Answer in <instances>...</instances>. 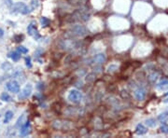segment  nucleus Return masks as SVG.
Here are the masks:
<instances>
[{"instance_id": "obj_1", "label": "nucleus", "mask_w": 168, "mask_h": 138, "mask_svg": "<svg viewBox=\"0 0 168 138\" xmlns=\"http://www.w3.org/2000/svg\"><path fill=\"white\" fill-rule=\"evenodd\" d=\"M59 46L61 47V49L66 50V51H76L77 50H81V43L80 42L76 41L75 39L72 38H65V39H62L59 42Z\"/></svg>"}, {"instance_id": "obj_2", "label": "nucleus", "mask_w": 168, "mask_h": 138, "mask_svg": "<svg viewBox=\"0 0 168 138\" xmlns=\"http://www.w3.org/2000/svg\"><path fill=\"white\" fill-rule=\"evenodd\" d=\"M87 29L85 26L81 25V24H74L68 29V34L71 37H82L87 35Z\"/></svg>"}, {"instance_id": "obj_3", "label": "nucleus", "mask_w": 168, "mask_h": 138, "mask_svg": "<svg viewBox=\"0 0 168 138\" xmlns=\"http://www.w3.org/2000/svg\"><path fill=\"white\" fill-rule=\"evenodd\" d=\"M83 95L82 93L77 90H71L67 95V99H68L73 104H80L82 101Z\"/></svg>"}, {"instance_id": "obj_4", "label": "nucleus", "mask_w": 168, "mask_h": 138, "mask_svg": "<svg viewBox=\"0 0 168 138\" xmlns=\"http://www.w3.org/2000/svg\"><path fill=\"white\" fill-rule=\"evenodd\" d=\"M11 12L13 13H21V14H28L29 11V8L28 6L25 5V3H16L12 6L11 8Z\"/></svg>"}, {"instance_id": "obj_5", "label": "nucleus", "mask_w": 168, "mask_h": 138, "mask_svg": "<svg viewBox=\"0 0 168 138\" xmlns=\"http://www.w3.org/2000/svg\"><path fill=\"white\" fill-rule=\"evenodd\" d=\"M27 33L30 37H32L35 40H39L41 38V35L39 34L38 30L37 29L36 25L34 24H30L27 26Z\"/></svg>"}, {"instance_id": "obj_6", "label": "nucleus", "mask_w": 168, "mask_h": 138, "mask_svg": "<svg viewBox=\"0 0 168 138\" xmlns=\"http://www.w3.org/2000/svg\"><path fill=\"white\" fill-rule=\"evenodd\" d=\"M32 85L31 84H27L25 85V87L22 89V91L19 93L18 95V99L19 100H25L26 98H28L30 95H31V92H32Z\"/></svg>"}, {"instance_id": "obj_7", "label": "nucleus", "mask_w": 168, "mask_h": 138, "mask_svg": "<svg viewBox=\"0 0 168 138\" xmlns=\"http://www.w3.org/2000/svg\"><path fill=\"white\" fill-rule=\"evenodd\" d=\"M6 88L8 89V91H9L10 92H13V93H18L20 91L19 83L13 79L6 83Z\"/></svg>"}, {"instance_id": "obj_8", "label": "nucleus", "mask_w": 168, "mask_h": 138, "mask_svg": "<svg viewBox=\"0 0 168 138\" xmlns=\"http://www.w3.org/2000/svg\"><path fill=\"white\" fill-rule=\"evenodd\" d=\"M20 134L21 136H26L29 132H30V122L29 121H25V123L22 124L20 127Z\"/></svg>"}, {"instance_id": "obj_9", "label": "nucleus", "mask_w": 168, "mask_h": 138, "mask_svg": "<svg viewBox=\"0 0 168 138\" xmlns=\"http://www.w3.org/2000/svg\"><path fill=\"white\" fill-rule=\"evenodd\" d=\"M105 61H106V55L103 53L96 54L92 59V63H95V65H101V63H103Z\"/></svg>"}, {"instance_id": "obj_10", "label": "nucleus", "mask_w": 168, "mask_h": 138, "mask_svg": "<svg viewBox=\"0 0 168 138\" xmlns=\"http://www.w3.org/2000/svg\"><path fill=\"white\" fill-rule=\"evenodd\" d=\"M8 56L13 62H18L20 60V58H21V53L18 50L17 51H10V52H8Z\"/></svg>"}, {"instance_id": "obj_11", "label": "nucleus", "mask_w": 168, "mask_h": 138, "mask_svg": "<svg viewBox=\"0 0 168 138\" xmlns=\"http://www.w3.org/2000/svg\"><path fill=\"white\" fill-rule=\"evenodd\" d=\"M39 6V2L38 0H32L30 2L29 6H28V8H29V11H33V10H35L36 8H38Z\"/></svg>"}, {"instance_id": "obj_12", "label": "nucleus", "mask_w": 168, "mask_h": 138, "mask_svg": "<svg viewBox=\"0 0 168 138\" xmlns=\"http://www.w3.org/2000/svg\"><path fill=\"white\" fill-rule=\"evenodd\" d=\"M13 118V112L12 111H7L5 114V118H4V123H8L11 119Z\"/></svg>"}, {"instance_id": "obj_13", "label": "nucleus", "mask_w": 168, "mask_h": 138, "mask_svg": "<svg viewBox=\"0 0 168 138\" xmlns=\"http://www.w3.org/2000/svg\"><path fill=\"white\" fill-rule=\"evenodd\" d=\"M134 96H136L138 100H142L145 97V92H144L143 90L138 89V90H137L136 91H134Z\"/></svg>"}, {"instance_id": "obj_14", "label": "nucleus", "mask_w": 168, "mask_h": 138, "mask_svg": "<svg viewBox=\"0 0 168 138\" xmlns=\"http://www.w3.org/2000/svg\"><path fill=\"white\" fill-rule=\"evenodd\" d=\"M40 24H41V26L42 27H47V26H49L50 25V20L48 19V18H46V17H41L40 18Z\"/></svg>"}, {"instance_id": "obj_15", "label": "nucleus", "mask_w": 168, "mask_h": 138, "mask_svg": "<svg viewBox=\"0 0 168 138\" xmlns=\"http://www.w3.org/2000/svg\"><path fill=\"white\" fill-rule=\"evenodd\" d=\"M1 68H2V70H4V71H9V70L12 69V65H11V63H8V62H5V63H2Z\"/></svg>"}, {"instance_id": "obj_16", "label": "nucleus", "mask_w": 168, "mask_h": 138, "mask_svg": "<svg viewBox=\"0 0 168 138\" xmlns=\"http://www.w3.org/2000/svg\"><path fill=\"white\" fill-rule=\"evenodd\" d=\"M0 98H1V100L4 101V102H10L11 100H12L10 97V95L8 92H3L1 94V96H0Z\"/></svg>"}, {"instance_id": "obj_17", "label": "nucleus", "mask_w": 168, "mask_h": 138, "mask_svg": "<svg viewBox=\"0 0 168 138\" xmlns=\"http://www.w3.org/2000/svg\"><path fill=\"white\" fill-rule=\"evenodd\" d=\"M24 120H25V115H21V117H20V118L18 119V120H17V122H16V127H20L24 124Z\"/></svg>"}, {"instance_id": "obj_18", "label": "nucleus", "mask_w": 168, "mask_h": 138, "mask_svg": "<svg viewBox=\"0 0 168 138\" xmlns=\"http://www.w3.org/2000/svg\"><path fill=\"white\" fill-rule=\"evenodd\" d=\"M17 50L20 52V53H22V54H26L28 52V50L25 47H24V46H19L17 48Z\"/></svg>"}, {"instance_id": "obj_19", "label": "nucleus", "mask_w": 168, "mask_h": 138, "mask_svg": "<svg viewBox=\"0 0 168 138\" xmlns=\"http://www.w3.org/2000/svg\"><path fill=\"white\" fill-rule=\"evenodd\" d=\"M137 133L138 134H143L146 133V128H144L143 125H138L137 128Z\"/></svg>"}, {"instance_id": "obj_20", "label": "nucleus", "mask_w": 168, "mask_h": 138, "mask_svg": "<svg viewBox=\"0 0 168 138\" xmlns=\"http://www.w3.org/2000/svg\"><path fill=\"white\" fill-rule=\"evenodd\" d=\"M25 66L28 67V68H31L32 67V63H31V58L29 56L25 57Z\"/></svg>"}, {"instance_id": "obj_21", "label": "nucleus", "mask_w": 168, "mask_h": 138, "mask_svg": "<svg viewBox=\"0 0 168 138\" xmlns=\"http://www.w3.org/2000/svg\"><path fill=\"white\" fill-rule=\"evenodd\" d=\"M21 39H24V36L17 35V36H15V37H14V40H15V42H21V41H22Z\"/></svg>"}, {"instance_id": "obj_22", "label": "nucleus", "mask_w": 168, "mask_h": 138, "mask_svg": "<svg viewBox=\"0 0 168 138\" xmlns=\"http://www.w3.org/2000/svg\"><path fill=\"white\" fill-rule=\"evenodd\" d=\"M113 69H117V66H114V65H111V66H108L107 71H108V72H112V71H114Z\"/></svg>"}, {"instance_id": "obj_23", "label": "nucleus", "mask_w": 168, "mask_h": 138, "mask_svg": "<svg viewBox=\"0 0 168 138\" xmlns=\"http://www.w3.org/2000/svg\"><path fill=\"white\" fill-rule=\"evenodd\" d=\"M42 85H43V83H42V82H39V83L37 85V88H38V90L42 91V90L44 89V86H42Z\"/></svg>"}, {"instance_id": "obj_24", "label": "nucleus", "mask_w": 168, "mask_h": 138, "mask_svg": "<svg viewBox=\"0 0 168 138\" xmlns=\"http://www.w3.org/2000/svg\"><path fill=\"white\" fill-rule=\"evenodd\" d=\"M3 36H4V31H3V29L0 28V38H1Z\"/></svg>"}]
</instances>
